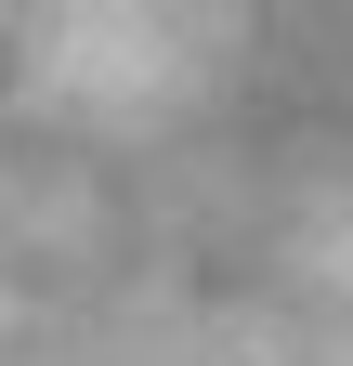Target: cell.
Segmentation results:
<instances>
[{
	"instance_id": "1",
	"label": "cell",
	"mask_w": 353,
	"mask_h": 366,
	"mask_svg": "<svg viewBox=\"0 0 353 366\" xmlns=\"http://www.w3.org/2000/svg\"><path fill=\"white\" fill-rule=\"evenodd\" d=\"M262 0H0V92L39 79H144V66H209L236 53Z\"/></svg>"
}]
</instances>
